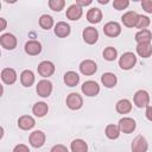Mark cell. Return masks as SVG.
<instances>
[{"label":"cell","mask_w":152,"mask_h":152,"mask_svg":"<svg viewBox=\"0 0 152 152\" xmlns=\"http://www.w3.org/2000/svg\"><path fill=\"white\" fill-rule=\"evenodd\" d=\"M137 63V56L131 52V51H127V52H124L119 59V66L124 70H129L132 69Z\"/></svg>","instance_id":"cell-1"},{"label":"cell","mask_w":152,"mask_h":152,"mask_svg":"<svg viewBox=\"0 0 152 152\" xmlns=\"http://www.w3.org/2000/svg\"><path fill=\"white\" fill-rule=\"evenodd\" d=\"M133 100H134V104H135L138 108L147 107L148 103H150V94H148L146 90L140 89V90L135 91Z\"/></svg>","instance_id":"cell-2"},{"label":"cell","mask_w":152,"mask_h":152,"mask_svg":"<svg viewBox=\"0 0 152 152\" xmlns=\"http://www.w3.org/2000/svg\"><path fill=\"white\" fill-rule=\"evenodd\" d=\"M37 94L42 97H49L52 93V83L49 80H40L36 87Z\"/></svg>","instance_id":"cell-3"},{"label":"cell","mask_w":152,"mask_h":152,"mask_svg":"<svg viewBox=\"0 0 152 152\" xmlns=\"http://www.w3.org/2000/svg\"><path fill=\"white\" fill-rule=\"evenodd\" d=\"M81 90H82V93H83L84 95L91 97V96H96V95L100 93V86H99L95 81L89 80V81H86V82L82 84Z\"/></svg>","instance_id":"cell-4"},{"label":"cell","mask_w":152,"mask_h":152,"mask_svg":"<svg viewBox=\"0 0 152 152\" xmlns=\"http://www.w3.org/2000/svg\"><path fill=\"white\" fill-rule=\"evenodd\" d=\"M65 102H66L68 108H70L72 110H77L83 106V99L77 93H70L66 96V101Z\"/></svg>","instance_id":"cell-5"},{"label":"cell","mask_w":152,"mask_h":152,"mask_svg":"<svg viewBox=\"0 0 152 152\" xmlns=\"http://www.w3.org/2000/svg\"><path fill=\"white\" fill-rule=\"evenodd\" d=\"M118 126H119V128H120V132L126 133V134H129V133H132V132L135 129L137 124H135V121H134L132 118L125 116V118H122V119L119 120Z\"/></svg>","instance_id":"cell-6"},{"label":"cell","mask_w":152,"mask_h":152,"mask_svg":"<svg viewBox=\"0 0 152 152\" xmlns=\"http://www.w3.org/2000/svg\"><path fill=\"white\" fill-rule=\"evenodd\" d=\"M45 139H46L45 133L43 131H39V129L38 131H33L28 137V141H30L31 146H33L36 148L42 147L45 144Z\"/></svg>","instance_id":"cell-7"},{"label":"cell","mask_w":152,"mask_h":152,"mask_svg":"<svg viewBox=\"0 0 152 152\" xmlns=\"http://www.w3.org/2000/svg\"><path fill=\"white\" fill-rule=\"evenodd\" d=\"M82 37H83V40L87 43V44H95L99 39V32L95 27H86L82 32Z\"/></svg>","instance_id":"cell-8"},{"label":"cell","mask_w":152,"mask_h":152,"mask_svg":"<svg viewBox=\"0 0 152 152\" xmlns=\"http://www.w3.org/2000/svg\"><path fill=\"white\" fill-rule=\"evenodd\" d=\"M0 44L6 50H13L17 46V38L12 33H4L0 36Z\"/></svg>","instance_id":"cell-9"},{"label":"cell","mask_w":152,"mask_h":152,"mask_svg":"<svg viewBox=\"0 0 152 152\" xmlns=\"http://www.w3.org/2000/svg\"><path fill=\"white\" fill-rule=\"evenodd\" d=\"M96 70H97V65L91 59H84L80 64V71L86 76H90V75L95 74Z\"/></svg>","instance_id":"cell-10"},{"label":"cell","mask_w":152,"mask_h":152,"mask_svg":"<svg viewBox=\"0 0 152 152\" xmlns=\"http://www.w3.org/2000/svg\"><path fill=\"white\" fill-rule=\"evenodd\" d=\"M37 70H38V74H39L40 76H43V77H49V76H51V75L55 72V65H53V63L50 62V61H43V62H40V63L38 64Z\"/></svg>","instance_id":"cell-11"},{"label":"cell","mask_w":152,"mask_h":152,"mask_svg":"<svg viewBox=\"0 0 152 152\" xmlns=\"http://www.w3.org/2000/svg\"><path fill=\"white\" fill-rule=\"evenodd\" d=\"M148 148V142L142 135H138L132 141V152H146Z\"/></svg>","instance_id":"cell-12"},{"label":"cell","mask_w":152,"mask_h":152,"mask_svg":"<svg viewBox=\"0 0 152 152\" xmlns=\"http://www.w3.org/2000/svg\"><path fill=\"white\" fill-rule=\"evenodd\" d=\"M138 18H139V14L137 12L128 11L121 17V21L124 23V25L126 27H135V25L138 23Z\"/></svg>","instance_id":"cell-13"},{"label":"cell","mask_w":152,"mask_h":152,"mask_svg":"<svg viewBox=\"0 0 152 152\" xmlns=\"http://www.w3.org/2000/svg\"><path fill=\"white\" fill-rule=\"evenodd\" d=\"M103 32L108 37H116L121 33V26L116 21H109L103 26Z\"/></svg>","instance_id":"cell-14"},{"label":"cell","mask_w":152,"mask_h":152,"mask_svg":"<svg viewBox=\"0 0 152 152\" xmlns=\"http://www.w3.org/2000/svg\"><path fill=\"white\" fill-rule=\"evenodd\" d=\"M42 51V44L38 40H28L25 44V52L30 56H36L39 55Z\"/></svg>","instance_id":"cell-15"},{"label":"cell","mask_w":152,"mask_h":152,"mask_svg":"<svg viewBox=\"0 0 152 152\" xmlns=\"http://www.w3.org/2000/svg\"><path fill=\"white\" fill-rule=\"evenodd\" d=\"M82 14H83L82 7H80V6L76 5V4L70 5V6L68 7V10H66V13H65L66 18L70 19V20H78V19L82 17Z\"/></svg>","instance_id":"cell-16"},{"label":"cell","mask_w":152,"mask_h":152,"mask_svg":"<svg viewBox=\"0 0 152 152\" xmlns=\"http://www.w3.org/2000/svg\"><path fill=\"white\" fill-rule=\"evenodd\" d=\"M1 80L6 84H13L17 81V72L12 68H5L1 71Z\"/></svg>","instance_id":"cell-17"},{"label":"cell","mask_w":152,"mask_h":152,"mask_svg":"<svg viewBox=\"0 0 152 152\" xmlns=\"http://www.w3.org/2000/svg\"><path fill=\"white\" fill-rule=\"evenodd\" d=\"M36 125V121L31 116V115H23L19 118L18 120V126L19 128L24 129V131H27V129H31L33 128V126Z\"/></svg>","instance_id":"cell-18"},{"label":"cell","mask_w":152,"mask_h":152,"mask_svg":"<svg viewBox=\"0 0 152 152\" xmlns=\"http://www.w3.org/2000/svg\"><path fill=\"white\" fill-rule=\"evenodd\" d=\"M55 34L57 37L64 38L66 36L70 34V25L64 23V21H59L55 25Z\"/></svg>","instance_id":"cell-19"},{"label":"cell","mask_w":152,"mask_h":152,"mask_svg":"<svg viewBox=\"0 0 152 152\" xmlns=\"http://www.w3.org/2000/svg\"><path fill=\"white\" fill-rule=\"evenodd\" d=\"M137 53L142 58H148L152 55V44L151 43H140L137 44Z\"/></svg>","instance_id":"cell-20"},{"label":"cell","mask_w":152,"mask_h":152,"mask_svg":"<svg viewBox=\"0 0 152 152\" xmlns=\"http://www.w3.org/2000/svg\"><path fill=\"white\" fill-rule=\"evenodd\" d=\"M102 19V12L97 7H93L87 12V20L91 24H97Z\"/></svg>","instance_id":"cell-21"},{"label":"cell","mask_w":152,"mask_h":152,"mask_svg":"<svg viewBox=\"0 0 152 152\" xmlns=\"http://www.w3.org/2000/svg\"><path fill=\"white\" fill-rule=\"evenodd\" d=\"M115 109H116V112L120 113V114H127V113H129V112L132 110V103H131V101L127 100V99H121V100H119V101L116 102Z\"/></svg>","instance_id":"cell-22"},{"label":"cell","mask_w":152,"mask_h":152,"mask_svg":"<svg viewBox=\"0 0 152 152\" xmlns=\"http://www.w3.org/2000/svg\"><path fill=\"white\" fill-rule=\"evenodd\" d=\"M101 82L106 88H113V87H115L118 78L113 72H104L101 76Z\"/></svg>","instance_id":"cell-23"},{"label":"cell","mask_w":152,"mask_h":152,"mask_svg":"<svg viewBox=\"0 0 152 152\" xmlns=\"http://www.w3.org/2000/svg\"><path fill=\"white\" fill-rule=\"evenodd\" d=\"M80 82V76L75 71H66L64 74V83L68 87H75Z\"/></svg>","instance_id":"cell-24"},{"label":"cell","mask_w":152,"mask_h":152,"mask_svg":"<svg viewBox=\"0 0 152 152\" xmlns=\"http://www.w3.org/2000/svg\"><path fill=\"white\" fill-rule=\"evenodd\" d=\"M48 112H49V107L45 102H37L32 107V113L38 118L45 116L48 114Z\"/></svg>","instance_id":"cell-25"},{"label":"cell","mask_w":152,"mask_h":152,"mask_svg":"<svg viewBox=\"0 0 152 152\" xmlns=\"http://www.w3.org/2000/svg\"><path fill=\"white\" fill-rule=\"evenodd\" d=\"M135 42L138 44L140 43H151V39H152V33L150 30H140L135 33Z\"/></svg>","instance_id":"cell-26"},{"label":"cell","mask_w":152,"mask_h":152,"mask_svg":"<svg viewBox=\"0 0 152 152\" xmlns=\"http://www.w3.org/2000/svg\"><path fill=\"white\" fill-rule=\"evenodd\" d=\"M20 82L24 87H31L34 83V74L31 70H24L20 74Z\"/></svg>","instance_id":"cell-27"},{"label":"cell","mask_w":152,"mask_h":152,"mask_svg":"<svg viewBox=\"0 0 152 152\" xmlns=\"http://www.w3.org/2000/svg\"><path fill=\"white\" fill-rule=\"evenodd\" d=\"M70 148L72 152H88V145L82 139H75L70 144Z\"/></svg>","instance_id":"cell-28"},{"label":"cell","mask_w":152,"mask_h":152,"mask_svg":"<svg viewBox=\"0 0 152 152\" xmlns=\"http://www.w3.org/2000/svg\"><path fill=\"white\" fill-rule=\"evenodd\" d=\"M104 133H106V137L108 139L114 140V139H118L119 138V135H120V128H119L118 125L110 124V125H107V127L104 129Z\"/></svg>","instance_id":"cell-29"},{"label":"cell","mask_w":152,"mask_h":152,"mask_svg":"<svg viewBox=\"0 0 152 152\" xmlns=\"http://www.w3.org/2000/svg\"><path fill=\"white\" fill-rule=\"evenodd\" d=\"M39 26L44 30H49L53 26V19L49 14H43L39 18Z\"/></svg>","instance_id":"cell-30"},{"label":"cell","mask_w":152,"mask_h":152,"mask_svg":"<svg viewBox=\"0 0 152 152\" xmlns=\"http://www.w3.org/2000/svg\"><path fill=\"white\" fill-rule=\"evenodd\" d=\"M103 58L106 59V61H114L116 57H118V51H116V49L115 48H113V46H108V48H106L104 50H103Z\"/></svg>","instance_id":"cell-31"},{"label":"cell","mask_w":152,"mask_h":152,"mask_svg":"<svg viewBox=\"0 0 152 152\" xmlns=\"http://www.w3.org/2000/svg\"><path fill=\"white\" fill-rule=\"evenodd\" d=\"M65 6V1L64 0H50L49 1V7L55 11V12H59L64 8Z\"/></svg>","instance_id":"cell-32"},{"label":"cell","mask_w":152,"mask_h":152,"mask_svg":"<svg viewBox=\"0 0 152 152\" xmlns=\"http://www.w3.org/2000/svg\"><path fill=\"white\" fill-rule=\"evenodd\" d=\"M150 18L146 17V15H140L139 14V18H138V23L135 25L137 28H140V30H146V27L150 25Z\"/></svg>","instance_id":"cell-33"},{"label":"cell","mask_w":152,"mask_h":152,"mask_svg":"<svg viewBox=\"0 0 152 152\" xmlns=\"http://www.w3.org/2000/svg\"><path fill=\"white\" fill-rule=\"evenodd\" d=\"M129 5V1L128 0H114L113 2V7L118 11H121V10H125L127 8Z\"/></svg>","instance_id":"cell-34"},{"label":"cell","mask_w":152,"mask_h":152,"mask_svg":"<svg viewBox=\"0 0 152 152\" xmlns=\"http://www.w3.org/2000/svg\"><path fill=\"white\" fill-rule=\"evenodd\" d=\"M141 7L147 13H152V0H142L141 1Z\"/></svg>","instance_id":"cell-35"},{"label":"cell","mask_w":152,"mask_h":152,"mask_svg":"<svg viewBox=\"0 0 152 152\" xmlns=\"http://www.w3.org/2000/svg\"><path fill=\"white\" fill-rule=\"evenodd\" d=\"M50 152H69V151H68V148H66L64 145H62V144H57V145L52 146V148H51Z\"/></svg>","instance_id":"cell-36"},{"label":"cell","mask_w":152,"mask_h":152,"mask_svg":"<svg viewBox=\"0 0 152 152\" xmlns=\"http://www.w3.org/2000/svg\"><path fill=\"white\" fill-rule=\"evenodd\" d=\"M13 152H30V150H28V147H27L26 145L19 144V145H17V146L13 148Z\"/></svg>","instance_id":"cell-37"},{"label":"cell","mask_w":152,"mask_h":152,"mask_svg":"<svg viewBox=\"0 0 152 152\" xmlns=\"http://www.w3.org/2000/svg\"><path fill=\"white\" fill-rule=\"evenodd\" d=\"M91 4V0H76V5H78L80 7H83V6H88Z\"/></svg>","instance_id":"cell-38"},{"label":"cell","mask_w":152,"mask_h":152,"mask_svg":"<svg viewBox=\"0 0 152 152\" xmlns=\"http://www.w3.org/2000/svg\"><path fill=\"white\" fill-rule=\"evenodd\" d=\"M145 115H146L147 120L152 121V107H151V106H147V107H146V112H145Z\"/></svg>","instance_id":"cell-39"},{"label":"cell","mask_w":152,"mask_h":152,"mask_svg":"<svg viewBox=\"0 0 152 152\" xmlns=\"http://www.w3.org/2000/svg\"><path fill=\"white\" fill-rule=\"evenodd\" d=\"M6 28V20L4 18H0V31Z\"/></svg>","instance_id":"cell-40"},{"label":"cell","mask_w":152,"mask_h":152,"mask_svg":"<svg viewBox=\"0 0 152 152\" xmlns=\"http://www.w3.org/2000/svg\"><path fill=\"white\" fill-rule=\"evenodd\" d=\"M99 2H100V4H107L108 0H99Z\"/></svg>","instance_id":"cell-41"}]
</instances>
